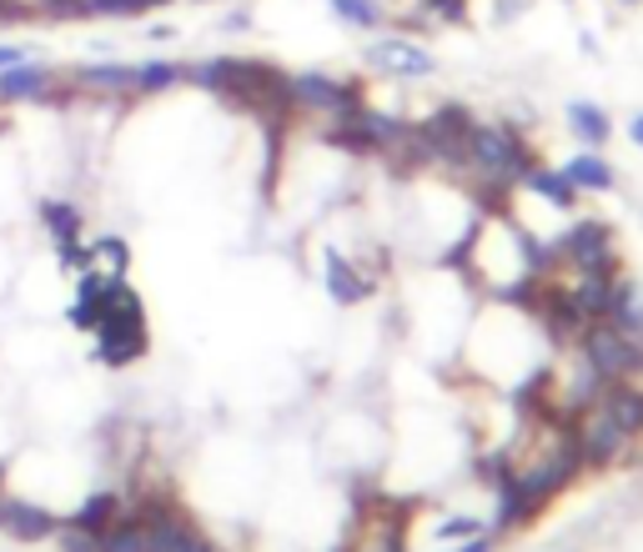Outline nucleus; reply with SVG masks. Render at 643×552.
Returning <instances> with one entry per match:
<instances>
[{
    "instance_id": "nucleus-1",
    "label": "nucleus",
    "mask_w": 643,
    "mask_h": 552,
    "mask_svg": "<svg viewBox=\"0 0 643 552\" xmlns=\"http://www.w3.org/2000/svg\"><path fill=\"white\" fill-rule=\"evenodd\" d=\"M186 81L211 96L231 101V106H251L267 116H287L292 106V76H282L277 65L251 61V55H207V61L186 65Z\"/></svg>"
},
{
    "instance_id": "nucleus-2",
    "label": "nucleus",
    "mask_w": 643,
    "mask_h": 552,
    "mask_svg": "<svg viewBox=\"0 0 643 552\" xmlns=\"http://www.w3.org/2000/svg\"><path fill=\"white\" fill-rule=\"evenodd\" d=\"M146 342H152V336H146L142 296H136L126 282H116L111 287L106 316L96 322V352H91V357L106 362V367H132V362L146 357Z\"/></svg>"
},
{
    "instance_id": "nucleus-3",
    "label": "nucleus",
    "mask_w": 643,
    "mask_h": 552,
    "mask_svg": "<svg viewBox=\"0 0 643 552\" xmlns=\"http://www.w3.org/2000/svg\"><path fill=\"white\" fill-rule=\"evenodd\" d=\"M468 156H473V166L498 186H523V176L538 166L533 152H528V142L508 126H473Z\"/></svg>"
},
{
    "instance_id": "nucleus-4",
    "label": "nucleus",
    "mask_w": 643,
    "mask_h": 552,
    "mask_svg": "<svg viewBox=\"0 0 643 552\" xmlns=\"http://www.w3.org/2000/svg\"><path fill=\"white\" fill-rule=\"evenodd\" d=\"M573 352H583V362H589L603 382H629L643 372V336L619 332L613 322H589V332L578 336Z\"/></svg>"
},
{
    "instance_id": "nucleus-5",
    "label": "nucleus",
    "mask_w": 643,
    "mask_h": 552,
    "mask_svg": "<svg viewBox=\"0 0 643 552\" xmlns=\"http://www.w3.org/2000/svg\"><path fill=\"white\" fill-rule=\"evenodd\" d=\"M558 257L568 267H578V277H619V241H613V227L599 217H583L563 231L558 241Z\"/></svg>"
},
{
    "instance_id": "nucleus-6",
    "label": "nucleus",
    "mask_w": 643,
    "mask_h": 552,
    "mask_svg": "<svg viewBox=\"0 0 643 552\" xmlns=\"http://www.w3.org/2000/svg\"><path fill=\"white\" fill-rule=\"evenodd\" d=\"M568 442L578 447L583 467H613L623 452H629L633 437L623 433V427L613 423L603 407H589V412H578L573 423H568Z\"/></svg>"
},
{
    "instance_id": "nucleus-7",
    "label": "nucleus",
    "mask_w": 643,
    "mask_h": 552,
    "mask_svg": "<svg viewBox=\"0 0 643 552\" xmlns=\"http://www.w3.org/2000/svg\"><path fill=\"white\" fill-rule=\"evenodd\" d=\"M132 518L146 522V532H152V552H217L166 498H146V508L132 512Z\"/></svg>"
},
{
    "instance_id": "nucleus-8",
    "label": "nucleus",
    "mask_w": 643,
    "mask_h": 552,
    "mask_svg": "<svg viewBox=\"0 0 643 552\" xmlns=\"http://www.w3.org/2000/svg\"><path fill=\"white\" fill-rule=\"evenodd\" d=\"M292 106L297 111H332V116H352L362 106V91L352 81H338L328 71H302L292 76Z\"/></svg>"
},
{
    "instance_id": "nucleus-9",
    "label": "nucleus",
    "mask_w": 643,
    "mask_h": 552,
    "mask_svg": "<svg viewBox=\"0 0 643 552\" xmlns=\"http://www.w3.org/2000/svg\"><path fill=\"white\" fill-rule=\"evenodd\" d=\"M367 61L377 65V71H387V76H397V81H427L437 71L433 55H427L417 41H407V35H382V41H372Z\"/></svg>"
},
{
    "instance_id": "nucleus-10",
    "label": "nucleus",
    "mask_w": 643,
    "mask_h": 552,
    "mask_svg": "<svg viewBox=\"0 0 643 552\" xmlns=\"http://www.w3.org/2000/svg\"><path fill=\"white\" fill-rule=\"evenodd\" d=\"M55 71L41 61H21L11 65V71H0V101H11V106H21V101H45L55 91Z\"/></svg>"
},
{
    "instance_id": "nucleus-11",
    "label": "nucleus",
    "mask_w": 643,
    "mask_h": 552,
    "mask_svg": "<svg viewBox=\"0 0 643 552\" xmlns=\"http://www.w3.org/2000/svg\"><path fill=\"white\" fill-rule=\"evenodd\" d=\"M0 528L11 532L15 542H45V538H55V528H61V522H55L45 508H35V502L0 498Z\"/></svg>"
},
{
    "instance_id": "nucleus-12",
    "label": "nucleus",
    "mask_w": 643,
    "mask_h": 552,
    "mask_svg": "<svg viewBox=\"0 0 643 552\" xmlns=\"http://www.w3.org/2000/svg\"><path fill=\"white\" fill-rule=\"evenodd\" d=\"M599 407L609 412V417L629 437H643V387L633 377L629 382H609V387H603V397H599Z\"/></svg>"
},
{
    "instance_id": "nucleus-13",
    "label": "nucleus",
    "mask_w": 643,
    "mask_h": 552,
    "mask_svg": "<svg viewBox=\"0 0 643 552\" xmlns=\"http://www.w3.org/2000/svg\"><path fill=\"white\" fill-rule=\"evenodd\" d=\"M563 121H568V131H573L578 142L589 146V152H599V146H609V142H613V121H609V111L593 106V101H568V106H563Z\"/></svg>"
},
{
    "instance_id": "nucleus-14",
    "label": "nucleus",
    "mask_w": 643,
    "mask_h": 552,
    "mask_svg": "<svg viewBox=\"0 0 643 552\" xmlns=\"http://www.w3.org/2000/svg\"><path fill=\"white\" fill-rule=\"evenodd\" d=\"M328 292H332L338 306H352V302H362V296L377 292V282H372V277H357V267H352L342 251L328 247Z\"/></svg>"
},
{
    "instance_id": "nucleus-15",
    "label": "nucleus",
    "mask_w": 643,
    "mask_h": 552,
    "mask_svg": "<svg viewBox=\"0 0 643 552\" xmlns=\"http://www.w3.org/2000/svg\"><path fill=\"white\" fill-rule=\"evenodd\" d=\"M603 322H613L619 332L629 336H643V287L629 282V277H619L613 282V302H609V316Z\"/></svg>"
},
{
    "instance_id": "nucleus-16",
    "label": "nucleus",
    "mask_w": 643,
    "mask_h": 552,
    "mask_svg": "<svg viewBox=\"0 0 643 552\" xmlns=\"http://www.w3.org/2000/svg\"><path fill=\"white\" fill-rule=\"evenodd\" d=\"M81 86H96L111 91V96H136V65H121V61H91L76 71Z\"/></svg>"
},
{
    "instance_id": "nucleus-17",
    "label": "nucleus",
    "mask_w": 643,
    "mask_h": 552,
    "mask_svg": "<svg viewBox=\"0 0 643 552\" xmlns=\"http://www.w3.org/2000/svg\"><path fill=\"white\" fill-rule=\"evenodd\" d=\"M121 518H126V502H121L116 492H91V498L76 508L71 528H81V532H91V538H101V532H106L111 522H121Z\"/></svg>"
},
{
    "instance_id": "nucleus-18",
    "label": "nucleus",
    "mask_w": 643,
    "mask_h": 552,
    "mask_svg": "<svg viewBox=\"0 0 643 552\" xmlns=\"http://www.w3.org/2000/svg\"><path fill=\"white\" fill-rule=\"evenodd\" d=\"M563 176H568V186L573 191H613V166L603 162L599 152H583V156H573V162L563 166Z\"/></svg>"
},
{
    "instance_id": "nucleus-19",
    "label": "nucleus",
    "mask_w": 643,
    "mask_h": 552,
    "mask_svg": "<svg viewBox=\"0 0 643 552\" xmlns=\"http://www.w3.org/2000/svg\"><path fill=\"white\" fill-rule=\"evenodd\" d=\"M613 282H619V277H578V287L568 296H573V306L589 316V322H603V316H609V302H613Z\"/></svg>"
},
{
    "instance_id": "nucleus-20",
    "label": "nucleus",
    "mask_w": 643,
    "mask_h": 552,
    "mask_svg": "<svg viewBox=\"0 0 643 552\" xmlns=\"http://www.w3.org/2000/svg\"><path fill=\"white\" fill-rule=\"evenodd\" d=\"M96 552H152V532L142 518H121L96 538Z\"/></svg>"
},
{
    "instance_id": "nucleus-21",
    "label": "nucleus",
    "mask_w": 643,
    "mask_h": 552,
    "mask_svg": "<svg viewBox=\"0 0 643 552\" xmlns=\"http://www.w3.org/2000/svg\"><path fill=\"white\" fill-rule=\"evenodd\" d=\"M523 186H528V191H533V196H543L548 206H558V211H573V206H578V191H573V186H568V176H563V171H548V166H533V171L523 176Z\"/></svg>"
},
{
    "instance_id": "nucleus-22",
    "label": "nucleus",
    "mask_w": 643,
    "mask_h": 552,
    "mask_svg": "<svg viewBox=\"0 0 643 552\" xmlns=\"http://www.w3.org/2000/svg\"><path fill=\"white\" fill-rule=\"evenodd\" d=\"M186 81V65L176 61H146L136 65V96H156V91H172Z\"/></svg>"
},
{
    "instance_id": "nucleus-23",
    "label": "nucleus",
    "mask_w": 643,
    "mask_h": 552,
    "mask_svg": "<svg viewBox=\"0 0 643 552\" xmlns=\"http://www.w3.org/2000/svg\"><path fill=\"white\" fill-rule=\"evenodd\" d=\"M41 221H45V231H51V241H76L81 237V211L71 201H45L41 206Z\"/></svg>"
},
{
    "instance_id": "nucleus-24",
    "label": "nucleus",
    "mask_w": 643,
    "mask_h": 552,
    "mask_svg": "<svg viewBox=\"0 0 643 552\" xmlns=\"http://www.w3.org/2000/svg\"><path fill=\"white\" fill-rule=\"evenodd\" d=\"M332 15L342 25H357V31H377L387 15H382V0H332Z\"/></svg>"
},
{
    "instance_id": "nucleus-25",
    "label": "nucleus",
    "mask_w": 643,
    "mask_h": 552,
    "mask_svg": "<svg viewBox=\"0 0 643 552\" xmlns=\"http://www.w3.org/2000/svg\"><path fill=\"white\" fill-rule=\"evenodd\" d=\"M172 0H81V15H146V11H162Z\"/></svg>"
},
{
    "instance_id": "nucleus-26",
    "label": "nucleus",
    "mask_w": 643,
    "mask_h": 552,
    "mask_svg": "<svg viewBox=\"0 0 643 552\" xmlns=\"http://www.w3.org/2000/svg\"><path fill=\"white\" fill-rule=\"evenodd\" d=\"M55 257H61V267H71V271H91L96 267V247L91 241H55Z\"/></svg>"
},
{
    "instance_id": "nucleus-27",
    "label": "nucleus",
    "mask_w": 643,
    "mask_h": 552,
    "mask_svg": "<svg viewBox=\"0 0 643 552\" xmlns=\"http://www.w3.org/2000/svg\"><path fill=\"white\" fill-rule=\"evenodd\" d=\"M478 532H488L478 518H447V522H437L433 542H458V538H478Z\"/></svg>"
},
{
    "instance_id": "nucleus-28",
    "label": "nucleus",
    "mask_w": 643,
    "mask_h": 552,
    "mask_svg": "<svg viewBox=\"0 0 643 552\" xmlns=\"http://www.w3.org/2000/svg\"><path fill=\"white\" fill-rule=\"evenodd\" d=\"M423 11L437 15L443 25H463L468 21V0H423Z\"/></svg>"
},
{
    "instance_id": "nucleus-29",
    "label": "nucleus",
    "mask_w": 643,
    "mask_h": 552,
    "mask_svg": "<svg viewBox=\"0 0 643 552\" xmlns=\"http://www.w3.org/2000/svg\"><path fill=\"white\" fill-rule=\"evenodd\" d=\"M91 247H96V257H111V271H116V277L132 267V247L121 237H101V241H91Z\"/></svg>"
},
{
    "instance_id": "nucleus-30",
    "label": "nucleus",
    "mask_w": 643,
    "mask_h": 552,
    "mask_svg": "<svg viewBox=\"0 0 643 552\" xmlns=\"http://www.w3.org/2000/svg\"><path fill=\"white\" fill-rule=\"evenodd\" d=\"M55 538H61V552H96V538L81 528H71V522H61L55 528Z\"/></svg>"
},
{
    "instance_id": "nucleus-31",
    "label": "nucleus",
    "mask_w": 643,
    "mask_h": 552,
    "mask_svg": "<svg viewBox=\"0 0 643 552\" xmlns=\"http://www.w3.org/2000/svg\"><path fill=\"white\" fill-rule=\"evenodd\" d=\"M35 11L51 21H71V15H81V0H35Z\"/></svg>"
},
{
    "instance_id": "nucleus-32",
    "label": "nucleus",
    "mask_w": 643,
    "mask_h": 552,
    "mask_svg": "<svg viewBox=\"0 0 643 552\" xmlns=\"http://www.w3.org/2000/svg\"><path fill=\"white\" fill-rule=\"evenodd\" d=\"M21 61H31L25 45H0V71H11V65H21Z\"/></svg>"
},
{
    "instance_id": "nucleus-33",
    "label": "nucleus",
    "mask_w": 643,
    "mask_h": 552,
    "mask_svg": "<svg viewBox=\"0 0 643 552\" xmlns=\"http://www.w3.org/2000/svg\"><path fill=\"white\" fill-rule=\"evenodd\" d=\"M492 542H498V532H478V538H468L463 548H453V552H492Z\"/></svg>"
},
{
    "instance_id": "nucleus-34",
    "label": "nucleus",
    "mask_w": 643,
    "mask_h": 552,
    "mask_svg": "<svg viewBox=\"0 0 643 552\" xmlns=\"http://www.w3.org/2000/svg\"><path fill=\"white\" fill-rule=\"evenodd\" d=\"M629 142L643 146V111H633V116H629Z\"/></svg>"
},
{
    "instance_id": "nucleus-35",
    "label": "nucleus",
    "mask_w": 643,
    "mask_h": 552,
    "mask_svg": "<svg viewBox=\"0 0 643 552\" xmlns=\"http://www.w3.org/2000/svg\"><path fill=\"white\" fill-rule=\"evenodd\" d=\"M0 15H21V6L15 0H0Z\"/></svg>"
},
{
    "instance_id": "nucleus-36",
    "label": "nucleus",
    "mask_w": 643,
    "mask_h": 552,
    "mask_svg": "<svg viewBox=\"0 0 643 552\" xmlns=\"http://www.w3.org/2000/svg\"><path fill=\"white\" fill-rule=\"evenodd\" d=\"M619 6H643V0H619Z\"/></svg>"
}]
</instances>
